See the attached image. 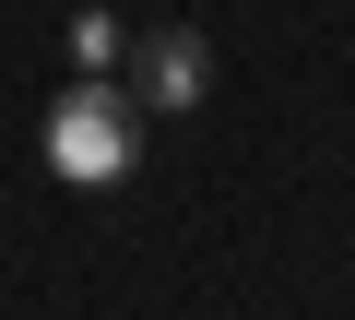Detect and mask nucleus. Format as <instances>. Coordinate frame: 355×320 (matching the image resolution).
<instances>
[{
  "mask_svg": "<svg viewBox=\"0 0 355 320\" xmlns=\"http://www.w3.org/2000/svg\"><path fill=\"white\" fill-rule=\"evenodd\" d=\"M48 167L71 178V190H119L130 167H142V107H130V83H71L60 107H48Z\"/></svg>",
  "mask_w": 355,
  "mask_h": 320,
  "instance_id": "obj_1",
  "label": "nucleus"
},
{
  "mask_svg": "<svg viewBox=\"0 0 355 320\" xmlns=\"http://www.w3.org/2000/svg\"><path fill=\"white\" fill-rule=\"evenodd\" d=\"M214 95V48H202V24H154V36H130V107L142 119H190Z\"/></svg>",
  "mask_w": 355,
  "mask_h": 320,
  "instance_id": "obj_2",
  "label": "nucleus"
}]
</instances>
